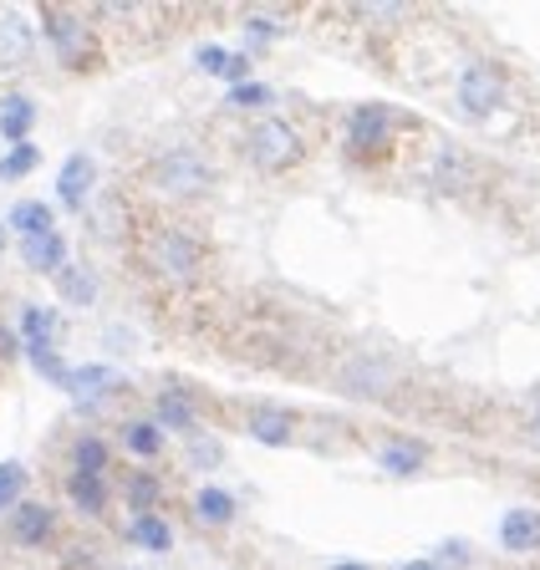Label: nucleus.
<instances>
[{
	"instance_id": "3",
	"label": "nucleus",
	"mask_w": 540,
	"mask_h": 570,
	"mask_svg": "<svg viewBox=\"0 0 540 570\" xmlns=\"http://www.w3.org/2000/svg\"><path fill=\"white\" fill-rule=\"evenodd\" d=\"M154 184L158 189H168L174 199H194V194L209 189V164L199 154H189V148H168L164 158H154Z\"/></svg>"
},
{
	"instance_id": "25",
	"label": "nucleus",
	"mask_w": 540,
	"mask_h": 570,
	"mask_svg": "<svg viewBox=\"0 0 540 570\" xmlns=\"http://www.w3.org/2000/svg\"><path fill=\"white\" fill-rule=\"evenodd\" d=\"M57 281H61V296H67V301H77V306H87V301L97 296V281H92V275H87V271H61Z\"/></svg>"
},
{
	"instance_id": "33",
	"label": "nucleus",
	"mask_w": 540,
	"mask_h": 570,
	"mask_svg": "<svg viewBox=\"0 0 540 570\" xmlns=\"http://www.w3.org/2000/svg\"><path fill=\"white\" fill-rule=\"evenodd\" d=\"M530 433H536V443H540V397H536V407H530Z\"/></svg>"
},
{
	"instance_id": "13",
	"label": "nucleus",
	"mask_w": 540,
	"mask_h": 570,
	"mask_svg": "<svg viewBox=\"0 0 540 570\" xmlns=\"http://www.w3.org/2000/svg\"><path fill=\"white\" fill-rule=\"evenodd\" d=\"M51 510L47 504H37V499H26V504H16L11 510V534L16 540H21V546H41V540H47L51 534Z\"/></svg>"
},
{
	"instance_id": "34",
	"label": "nucleus",
	"mask_w": 540,
	"mask_h": 570,
	"mask_svg": "<svg viewBox=\"0 0 540 570\" xmlns=\"http://www.w3.org/2000/svg\"><path fill=\"white\" fill-rule=\"evenodd\" d=\"M332 570H373V566H362V560H336Z\"/></svg>"
},
{
	"instance_id": "10",
	"label": "nucleus",
	"mask_w": 540,
	"mask_h": 570,
	"mask_svg": "<svg viewBox=\"0 0 540 570\" xmlns=\"http://www.w3.org/2000/svg\"><path fill=\"white\" fill-rule=\"evenodd\" d=\"M245 433L255 443H265V449H286L291 433H296V417H291V407H255L245 417Z\"/></svg>"
},
{
	"instance_id": "8",
	"label": "nucleus",
	"mask_w": 540,
	"mask_h": 570,
	"mask_svg": "<svg viewBox=\"0 0 540 570\" xmlns=\"http://www.w3.org/2000/svg\"><path fill=\"white\" fill-rule=\"evenodd\" d=\"M500 550H510V556H536L540 550V510L536 504H516V510H504Z\"/></svg>"
},
{
	"instance_id": "7",
	"label": "nucleus",
	"mask_w": 540,
	"mask_h": 570,
	"mask_svg": "<svg viewBox=\"0 0 540 570\" xmlns=\"http://www.w3.org/2000/svg\"><path fill=\"white\" fill-rule=\"evenodd\" d=\"M41 26H47V41L57 47V57L67 61V67H82V61H87V47H92V31H87L82 16H72V11H47V16H41Z\"/></svg>"
},
{
	"instance_id": "31",
	"label": "nucleus",
	"mask_w": 540,
	"mask_h": 570,
	"mask_svg": "<svg viewBox=\"0 0 540 570\" xmlns=\"http://www.w3.org/2000/svg\"><path fill=\"white\" fill-rule=\"evenodd\" d=\"M219 459H225V449H219L215 439H209V443H194V463H209V469H215Z\"/></svg>"
},
{
	"instance_id": "11",
	"label": "nucleus",
	"mask_w": 540,
	"mask_h": 570,
	"mask_svg": "<svg viewBox=\"0 0 540 570\" xmlns=\"http://www.w3.org/2000/svg\"><path fill=\"white\" fill-rule=\"evenodd\" d=\"M31 47H37L31 26H26L16 11L0 16V67H26V61H31Z\"/></svg>"
},
{
	"instance_id": "9",
	"label": "nucleus",
	"mask_w": 540,
	"mask_h": 570,
	"mask_svg": "<svg viewBox=\"0 0 540 570\" xmlns=\"http://www.w3.org/2000/svg\"><path fill=\"white\" fill-rule=\"evenodd\" d=\"M373 459H377V469H383V474L413 479L423 463H429V443H419V439H387V443H377V449H373Z\"/></svg>"
},
{
	"instance_id": "19",
	"label": "nucleus",
	"mask_w": 540,
	"mask_h": 570,
	"mask_svg": "<svg viewBox=\"0 0 540 570\" xmlns=\"http://www.w3.org/2000/svg\"><path fill=\"white\" fill-rule=\"evenodd\" d=\"M67 494H72V504H77V510H87V514H102V510H108V484H102L97 474H72Z\"/></svg>"
},
{
	"instance_id": "30",
	"label": "nucleus",
	"mask_w": 540,
	"mask_h": 570,
	"mask_svg": "<svg viewBox=\"0 0 540 570\" xmlns=\"http://www.w3.org/2000/svg\"><path fill=\"white\" fill-rule=\"evenodd\" d=\"M199 67L215 71V77H225V71H229V51L225 47H199Z\"/></svg>"
},
{
	"instance_id": "6",
	"label": "nucleus",
	"mask_w": 540,
	"mask_h": 570,
	"mask_svg": "<svg viewBox=\"0 0 540 570\" xmlns=\"http://www.w3.org/2000/svg\"><path fill=\"white\" fill-rule=\"evenodd\" d=\"M393 112L387 107H377V102H367V107H357L347 118V148L357 158H367V154H383V142L393 138Z\"/></svg>"
},
{
	"instance_id": "4",
	"label": "nucleus",
	"mask_w": 540,
	"mask_h": 570,
	"mask_svg": "<svg viewBox=\"0 0 540 570\" xmlns=\"http://www.w3.org/2000/svg\"><path fill=\"white\" fill-rule=\"evenodd\" d=\"M454 97H459V107H464L469 118H490L494 107L504 102V77H500V67H494V61H469V67L459 71Z\"/></svg>"
},
{
	"instance_id": "12",
	"label": "nucleus",
	"mask_w": 540,
	"mask_h": 570,
	"mask_svg": "<svg viewBox=\"0 0 540 570\" xmlns=\"http://www.w3.org/2000/svg\"><path fill=\"white\" fill-rule=\"evenodd\" d=\"M194 413H199V407H194V397L184 387H164L154 397V423L158 428H174V433H184V428H194Z\"/></svg>"
},
{
	"instance_id": "16",
	"label": "nucleus",
	"mask_w": 540,
	"mask_h": 570,
	"mask_svg": "<svg viewBox=\"0 0 540 570\" xmlns=\"http://www.w3.org/2000/svg\"><path fill=\"white\" fill-rule=\"evenodd\" d=\"M87 189H92V164H87L82 154L77 158H67V168H61V184H57V194H61V204H87Z\"/></svg>"
},
{
	"instance_id": "5",
	"label": "nucleus",
	"mask_w": 540,
	"mask_h": 570,
	"mask_svg": "<svg viewBox=\"0 0 540 570\" xmlns=\"http://www.w3.org/2000/svg\"><path fill=\"white\" fill-rule=\"evenodd\" d=\"M397 382V372L387 367L383 356L362 352V356H347L342 362V372H336V387L347 392V397H357V403H373V397H387Z\"/></svg>"
},
{
	"instance_id": "28",
	"label": "nucleus",
	"mask_w": 540,
	"mask_h": 570,
	"mask_svg": "<svg viewBox=\"0 0 540 570\" xmlns=\"http://www.w3.org/2000/svg\"><path fill=\"white\" fill-rule=\"evenodd\" d=\"M271 97H276V92H271L265 82H240V87H229V102H235V107H265Z\"/></svg>"
},
{
	"instance_id": "22",
	"label": "nucleus",
	"mask_w": 540,
	"mask_h": 570,
	"mask_svg": "<svg viewBox=\"0 0 540 570\" xmlns=\"http://www.w3.org/2000/svg\"><path fill=\"white\" fill-rule=\"evenodd\" d=\"M122 494H128V504H132L138 514H154V504H158V479L128 474V479H122Z\"/></svg>"
},
{
	"instance_id": "29",
	"label": "nucleus",
	"mask_w": 540,
	"mask_h": 570,
	"mask_svg": "<svg viewBox=\"0 0 540 570\" xmlns=\"http://www.w3.org/2000/svg\"><path fill=\"white\" fill-rule=\"evenodd\" d=\"M21 463H0V510H6V504H11L16 499V489H21Z\"/></svg>"
},
{
	"instance_id": "32",
	"label": "nucleus",
	"mask_w": 540,
	"mask_h": 570,
	"mask_svg": "<svg viewBox=\"0 0 540 570\" xmlns=\"http://www.w3.org/2000/svg\"><path fill=\"white\" fill-rule=\"evenodd\" d=\"M403 570H444V566H439V560H409Z\"/></svg>"
},
{
	"instance_id": "24",
	"label": "nucleus",
	"mask_w": 540,
	"mask_h": 570,
	"mask_svg": "<svg viewBox=\"0 0 540 570\" xmlns=\"http://www.w3.org/2000/svg\"><path fill=\"white\" fill-rule=\"evenodd\" d=\"M21 326H26V346H51V326H57V316L41 311V306H31L21 316Z\"/></svg>"
},
{
	"instance_id": "26",
	"label": "nucleus",
	"mask_w": 540,
	"mask_h": 570,
	"mask_svg": "<svg viewBox=\"0 0 540 570\" xmlns=\"http://www.w3.org/2000/svg\"><path fill=\"white\" fill-rule=\"evenodd\" d=\"M108 387H112L108 367H72V392H82V397H102Z\"/></svg>"
},
{
	"instance_id": "20",
	"label": "nucleus",
	"mask_w": 540,
	"mask_h": 570,
	"mask_svg": "<svg viewBox=\"0 0 540 570\" xmlns=\"http://www.w3.org/2000/svg\"><path fill=\"white\" fill-rule=\"evenodd\" d=\"M31 118H37V107L26 102L21 92H11L6 97V112H0V132L11 142H26V132H31Z\"/></svg>"
},
{
	"instance_id": "15",
	"label": "nucleus",
	"mask_w": 540,
	"mask_h": 570,
	"mask_svg": "<svg viewBox=\"0 0 540 570\" xmlns=\"http://www.w3.org/2000/svg\"><path fill=\"white\" fill-rule=\"evenodd\" d=\"M26 265L31 271H51V275H61L67 271V239L51 229V235H37V239H26Z\"/></svg>"
},
{
	"instance_id": "2",
	"label": "nucleus",
	"mask_w": 540,
	"mask_h": 570,
	"mask_svg": "<svg viewBox=\"0 0 540 570\" xmlns=\"http://www.w3.org/2000/svg\"><path fill=\"white\" fill-rule=\"evenodd\" d=\"M245 148H251V164L261 168V174H286V168L301 164V138H296V128L281 118L255 122Z\"/></svg>"
},
{
	"instance_id": "18",
	"label": "nucleus",
	"mask_w": 540,
	"mask_h": 570,
	"mask_svg": "<svg viewBox=\"0 0 540 570\" xmlns=\"http://www.w3.org/2000/svg\"><path fill=\"white\" fill-rule=\"evenodd\" d=\"M128 540L132 546H144V550H168L174 546V524L158 520V514H138V520L128 524Z\"/></svg>"
},
{
	"instance_id": "27",
	"label": "nucleus",
	"mask_w": 540,
	"mask_h": 570,
	"mask_svg": "<svg viewBox=\"0 0 540 570\" xmlns=\"http://www.w3.org/2000/svg\"><path fill=\"white\" fill-rule=\"evenodd\" d=\"M37 168V148L31 142H16L11 154H6V164H0V178H21V174H31Z\"/></svg>"
},
{
	"instance_id": "1",
	"label": "nucleus",
	"mask_w": 540,
	"mask_h": 570,
	"mask_svg": "<svg viewBox=\"0 0 540 570\" xmlns=\"http://www.w3.org/2000/svg\"><path fill=\"white\" fill-rule=\"evenodd\" d=\"M144 261L154 265V275H164V281H194L199 265H205V245L179 225H158L154 235L144 239Z\"/></svg>"
},
{
	"instance_id": "21",
	"label": "nucleus",
	"mask_w": 540,
	"mask_h": 570,
	"mask_svg": "<svg viewBox=\"0 0 540 570\" xmlns=\"http://www.w3.org/2000/svg\"><path fill=\"white\" fill-rule=\"evenodd\" d=\"M122 439H128V449L138 453V459H158V449H164V433H158V423H148V417L122 428Z\"/></svg>"
},
{
	"instance_id": "14",
	"label": "nucleus",
	"mask_w": 540,
	"mask_h": 570,
	"mask_svg": "<svg viewBox=\"0 0 540 570\" xmlns=\"http://www.w3.org/2000/svg\"><path fill=\"white\" fill-rule=\"evenodd\" d=\"M194 514L205 524H215V530H225V524H235V494L219 484H205L199 494H194Z\"/></svg>"
},
{
	"instance_id": "17",
	"label": "nucleus",
	"mask_w": 540,
	"mask_h": 570,
	"mask_svg": "<svg viewBox=\"0 0 540 570\" xmlns=\"http://www.w3.org/2000/svg\"><path fill=\"white\" fill-rule=\"evenodd\" d=\"M11 229H21L26 239H37V235H51V229H57V214H51L47 204L26 199V204H16V209H11Z\"/></svg>"
},
{
	"instance_id": "23",
	"label": "nucleus",
	"mask_w": 540,
	"mask_h": 570,
	"mask_svg": "<svg viewBox=\"0 0 540 570\" xmlns=\"http://www.w3.org/2000/svg\"><path fill=\"white\" fill-rule=\"evenodd\" d=\"M72 459H77V474H97V479H102V469H108V443H102V439H82L72 449Z\"/></svg>"
}]
</instances>
